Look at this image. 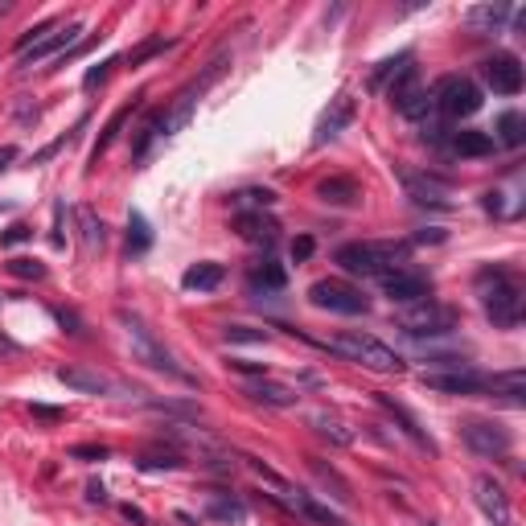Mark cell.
<instances>
[{
    "label": "cell",
    "instance_id": "2",
    "mask_svg": "<svg viewBox=\"0 0 526 526\" xmlns=\"http://www.w3.org/2000/svg\"><path fill=\"white\" fill-rule=\"evenodd\" d=\"M333 263L345 276H362V279H383L394 268L411 263V247L394 243V238H366V243H345L337 247Z\"/></svg>",
    "mask_w": 526,
    "mask_h": 526
},
{
    "label": "cell",
    "instance_id": "36",
    "mask_svg": "<svg viewBox=\"0 0 526 526\" xmlns=\"http://www.w3.org/2000/svg\"><path fill=\"white\" fill-rule=\"evenodd\" d=\"M54 29H58L54 21H41V25H33V29H25L21 37H16V54H25V49H33L41 37H46V33H54Z\"/></svg>",
    "mask_w": 526,
    "mask_h": 526
},
{
    "label": "cell",
    "instance_id": "21",
    "mask_svg": "<svg viewBox=\"0 0 526 526\" xmlns=\"http://www.w3.org/2000/svg\"><path fill=\"white\" fill-rule=\"evenodd\" d=\"M58 378H62L70 391H82V394H111V391H120L107 374L87 370V366H62V370H58Z\"/></svg>",
    "mask_w": 526,
    "mask_h": 526
},
{
    "label": "cell",
    "instance_id": "47",
    "mask_svg": "<svg viewBox=\"0 0 526 526\" xmlns=\"http://www.w3.org/2000/svg\"><path fill=\"white\" fill-rule=\"evenodd\" d=\"M424 526H440V522H424Z\"/></svg>",
    "mask_w": 526,
    "mask_h": 526
},
{
    "label": "cell",
    "instance_id": "37",
    "mask_svg": "<svg viewBox=\"0 0 526 526\" xmlns=\"http://www.w3.org/2000/svg\"><path fill=\"white\" fill-rule=\"evenodd\" d=\"M33 238V226H25V222H13V226L0 235V247H21V243H29Z\"/></svg>",
    "mask_w": 526,
    "mask_h": 526
},
{
    "label": "cell",
    "instance_id": "35",
    "mask_svg": "<svg viewBox=\"0 0 526 526\" xmlns=\"http://www.w3.org/2000/svg\"><path fill=\"white\" fill-rule=\"evenodd\" d=\"M8 271H13L16 279H46V263H37V259H8Z\"/></svg>",
    "mask_w": 526,
    "mask_h": 526
},
{
    "label": "cell",
    "instance_id": "38",
    "mask_svg": "<svg viewBox=\"0 0 526 526\" xmlns=\"http://www.w3.org/2000/svg\"><path fill=\"white\" fill-rule=\"evenodd\" d=\"M111 66H120V58H107V62H99L95 70H87V79H82V87H99V82L111 74Z\"/></svg>",
    "mask_w": 526,
    "mask_h": 526
},
{
    "label": "cell",
    "instance_id": "14",
    "mask_svg": "<svg viewBox=\"0 0 526 526\" xmlns=\"http://www.w3.org/2000/svg\"><path fill=\"white\" fill-rule=\"evenodd\" d=\"M481 79L489 82L493 95H518L526 74H522V62H518L514 54H493L481 62Z\"/></svg>",
    "mask_w": 526,
    "mask_h": 526
},
{
    "label": "cell",
    "instance_id": "9",
    "mask_svg": "<svg viewBox=\"0 0 526 526\" xmlns=\"http://www.w3.org/2000/svg\"><path fill=\"white\" fill-rule=\"evenodd\" d=\"M386 99H391L394 111L407 115V120H424V115L432 111V95H427V87L419 82V70L411 62L386 82Z\"/></svg>",
    "mask_w": 526,
    "mask_h": 526
},
{
    "label": "cell",
    "instance_id": "34",
    "mask_svg": "<svg viewBox=\"0 0 526 526\" xmlns=\"http://www.w3.org/2000/svg\"><path fill=\"white\" fill-rule=\"evenodd\" d=\"M79 222H82V235H87V251H95V247L107 243L103 218H95V210H79Z\"/></svg>",
    "mask_w": 526,
    "mask_h": 526
},
{
    "label": "cell",
    "instance_id": "4",
    "mask_svg": "<svg viewBox=\"0 0 526 526\" xmlns=\"http://www.w3.org/2000/svg\"><path fill=\"white\" fill-rule=\"evenodd\" d=\"M325 350L337 353V358H345V362H358L362 370H374V374H399L403 370L399 353H394L386 342H378L374 333H362V329L337 333L333 342H325Z\"/></svg>",
    "mask_w": 526,
    "mask_h": 526
},
{
    "label": "cell",
    "instance_id": "5",
    "mask_svg": "<svg viewBox=\"0 0 526 526\" xmlns=\"http://www.w3.org/2000/svg\"><path fill=\"white\" fill-rule=\"evenodd\" d=\"M120 325H123V333H128L132 358H136L140 366L156 370V374L181 378V383H194V374H189V370H181V366H177V358H173V353L164 350L161 342H156V337H153V329H148L144 321L136 317V312H120Z\"/></svg>",
    "mask_w": 526,
    "mask_h": 526
},
{
    "label": "cell",
    "instance_id": "11",
    "mask_svg": "<svg viewBox=\"0 0 526 526\" xmlns=\"http://www.w3.org/2000/svg\"><path fill=\"white\" fill-rule=\"evenodd\" d=\"M383 284V296L391 304H419L432 296V276L419 268H411V263H403V268H394L391 276L378 279Z\"/></svg>",
    "mask_w": 526,
    "mask_h": 526
},
{
    "label": "cell",
    "instance_id": "31",
    "mask_svg": "<svg viewBox=\"0 0 526 526\" xmlns=\"http://www.w3.org/2000/svg\"><path fill=\"white\" fill-rule=\"evenodd\" d=\"M510 16V5H477V8H468V25H481V29H498L501 21Z\"/></svg>",
    "mask_w": 526,
    "mask_h": 526
},
{
    "label": "cell",
    "instance_id": "25",
    "mask_svg": "<svg viewBox=\"0 0 526 526\" xmlns=\"http://www.w3.org/2000/svg\"><path fill=\"white\" fill-rule=\"evenodd\" d=\"M222 276H226V268L214 263V259H205V263H194V268L181 276V284H185L189 292H214V288L222 284Z\"/></svg>",
    "mask_w": 526,
    "mask_h": 526
},
{
    "label": "cell",
    "instance_id": "22",
    "mask_svg": "<svg viewBox=\"0 0 526 526\" xmlns=\"http://www.w3.org/2000/svg\"><path fill=\"white\" fill-rule=\"evenodd\" d=\"M235 226H238V235H243L247 243H259V247H271V243L279 238L276 218H268L263 210H247V214H238Z\"/></svg>",
    "mask_w": 526,
    "mask_h": 526
},
{
    "label": "cell",
    "instance_id": "45",
    "mask_svg": "<svg viewBox=\"0 0 526 526\" xmlns=\"http://www.w3.org/2000/svg\"><path fill=\"white\" fill-rule=\"evenodd\" d=\"M58 321H62V325H70V333H79V317H74V312H58Z\"/></svg>",
    "mask_w": 526,
    "mask_h": 526
},
{
    "label": "cell",
    "instance_id": "20",
    "mask_svg": "<svg viewBox=\"0 0 526 526\" xmlns=\"http://www.w3.org/2000/svg\"><path fill=\"white\" fill-rule=\"evenodd\" d=\"M493 148H498V140H493V132H452L448 136V153L460 156V161H481V156H489Z\"/></svg>",
    "mask_w": 526,
    "mask_h": 526
},
{
    "label": "cell",
    "instance_id": "23",
    "mask_svg": "<svg viewBox=\"0 0 526 526\" xmlns=\"http://www.w3.org/2000/svg\"><path fill=\"white\" fill-rule=\"evenodd\" d=\"M374 399H378V407H386V416H391V419H394V424H399V427H403V436H411V440H416V444H419V448L436 452L432 436H427V432H424V427H419V419H416V416H411V411H407V407H403V403H394V399H391V394H374Z\"/></svg>",
    "mask_w": 526,
    "mask_h": 526
},
{
    "label": "cell",
    "instance_id": "39",
    "mask_svg": "<svg viewBox=\"0 0 526 526\" xmlns=\"http://www.w3.org/2000/svg\"><path fill=\"white\" fill-rule=\"evenodd\" d=\"M226 342H263V329H247V325H226Z\"/></svg>",
    "mask_w": 526,
    "mask_h": 526
},
{
    "label": "cell",
    "instance_id": "28",
    "mask_svg": "<svg viewBox=\"0 0 526 526\" xmlns=\"http://www.w3.org/2000/svg\"><path fill=\"white\" fill-rule=\"evenodd\" d=\"M205 518H214V522H247V506L238 498H226V493H210V501H205Z\"/></svg>",
    "mask_w": 526,
    "mask_h": 526
},
{
    "label": "cell",
    "instance_id": "41",
    "mask_svg": "<svg viewBox=\"0 0 526 526\" xmlns=\"http://www.w3.org/2000/svg\"><path fill=\"white\" fill-rule=\"evenodd\" d=\"M312 255V238L309 235H300V238H292V259L296 263H304Z\"/></svg>",
    "mask_w": 526,
    "mask_h": 526
},
{
    "label": "cell",
    "instance_id": "18",
    "mask_svg": "<svg viewBox=\"0 0 526 526\" xmlns=\"http://www.w3.org/2000/svg\"><path fill=\"white\" fill-rule=\"evenodd\" d=\"M353 123V99L350 95H337L329 99L325 115L317 120V136H312V144H329V140H337L345 128Z\"/></svg>",
    "mask_w": 526,
    "mask_h": 526
},
{
    "label": "cell",
    "instance_id": "42",
    "mask_svg": "<svg viewBox=\"0 0 526 526\" xmlns=\"http://www.w3.org/2000/svg\"><path fill=\"white\" fill-rule=\"evenodd\" d=\"M74 457H79V460H103L107 448H95V444H79V448H74Z\"/></svg>",
    "mask_w": 526,
    "mask_h": 526
},
{
    "label": "cell",
    "instance_id": "33",
    "mask_svg": "<svg viewBox=\"0 0 526 526\" xmlns=\"http://www.w3.org/2000/svg\"><path fill=\"white\" fill-rule=\"evenodd\" d=\"M132 111H136V99H132V107H120V111H115V115H111V123H107V132H103V136H99L95 153H90V156H95V161H99V156H103V153H107V148H111V140H115V136H120L123 120H128V115H132Z\"/></svg>",
    "mask_w": 526,
    "mask_h": 526
},
{
    "label": "cell",
    "instance_id": "30",
    "mask_svg": "<svg viewBox=\"0 0 526 526\" xmlns=\"http://www.w3.org/2000/svg\"><path fill=\"white\" fill-rule=\"evenodd\" d=\"M498 132L501 136H493L498 144H506V148H518L526 140V115H518V111H506L498 120Z\"/></svg>",
    "mask_w": 526,
    "mask_h": 526
},
{
    "label": "cell",
    "instance_id": "1",
    "mask_svg": "<svg viewBox=\"0 0 526 526\" xmlns=\"http://www.w3.org/2000/svg\"><path fill=\"white\" fill-rule=\"evenodd\" d=\"M222 66H226V54H218V58H214V62L202 70V79L185 82V87L177 90V99H173V103H169V111H156V115H148V120L140 123L136 140H132V161H144V156L153 153V144H156V140H169V136H177V132L185 128L189 120H194V107H197V99H202L205 90H210L214 82L222 79Z\"/></svg>",
    "mask_w": 526,
    "mask_h": 526
},
{
    "label": "cell",
    "instance_id": "17",
    "mask_svg": "<svg viewBox=\"0 0 526 526\" xmlns=\"http://www.w3.org/2000/svg\"><path fill=\"white\" fill-rule=\"evenodd\" d=\"M79 37H82V25H79V21L62 25V29L46 33V37H41L33 49H25V54H21V66H37V62H46V58H54V54H62V49L79 46Z\"/></svg>",
    "mask_w": 526,
    "mask_h": 526
},
{
    "label": "cell",
    "instance_id": "26",
    "mask_svg": "<svg viewBox=\"0 0 526 526\" xmlns=\"http://www.w3.org/2000/svg\"><path fill=\"white\" fill-rule=\"evenodd\" d=\"M498 394V399L514 403V407H522V394H526V378L522 370H506V374H489V399Z\"/></svg>",
    "mask_w": 526,
    "mask_h": 526
},
{
    "label": "cell",
    "instance_id": "40",
    "mask_svg": "<svg viewBox=\"0 0 526 526\" xmlns=\"http://www.w3.org/2000/svg\"><path fill=\"white\" fill-rule=\"evenodd\" d=\"M312 424H317V432H325V436H333V440H350V432H342V424H337V419H329V416H317L312 419Z\"/></svg>",
    "mask_w": 526,
    "mask_h": 526
},
{
    "label": "cell",
    "instance_id": "44",
    "mask_svg": "<svg viewBox=\"0 0 526 526\" xmlns=\"http://www.w3.org/2000/svg\"><path fill=\"white\" fill-rule=\"evenodd\" d=\"M8 161H16V148H13V144L0 148V169H8Z\"/></svg>",
    "mask_w": 526,
    "mask_h": 526
},
{
    "label": "cell",
    "instance_id": "3",
    "mask_svg": "<svg viewBox=\"0 0 526 526\" xmlns=\"http://www.w3.org/2000/svg\"><path fill=\"white\" fill-rule=\"evenodd\" d=\"M477 296H481L485 317L498 329H514L522 321V288L506 268H485L477 271Z\"/></svg>",
    "mask_w": 526,
    "mask_h": 526
},
{
    "label": "cell",
    "instance_id": "29",
    "mask_svg": "<svg viewBox=\"0 0 526 526\" xmlns=\"http://www.w3.org/2000/svg\"><path fill=\"white\" fill-rule=\"evenodd\" d=\"M148 247H153V226H148V218L140 210L128 214V251L132 255H144Z\"/></svg>",
    "mask_w": 526,
    "mask_h": 526
},
{
    "label": "cell",
    "instance_id": "15",
    "mask_svg": "<svg viewBox=\"0 0 526 526\" xmlns=\"http://www.w3.org/2000/svg\"><path fill=\"white\" fill-rule=\"evenodd\" d=\"M276 498L284 501L288 510H296V514H304V518H309V522H317V526H345L337 510H329L325 501H317V498H312V493L292 489V485H288V481L279 485V493H276Z\"/></svg>",
    "mask_w": 526,
    "mask_h": 526
},
{
    "label": "cell",
    "instance_id": "24",
    "mask_svg": "<svg viewBox=\"0 0 526 526\" xmlns=\"http://www.w3.org/2000/svg\"><path fill=\"white\" fill-rule=\"evenodd\" d=\"M243 394H251L255 403H268V407H292V403H296V391H292V386H284V383H263V378L247 383Z\"/></svg>",
    "mask_w": 526,
    "mask_h": 526
},
{
    "label": "cell",
    "instance_id": "27",
    "mask_svg": "<svg viewBox=\"0 0 526 526\" xmlns=\"http://www.w3.org/2000/svg\"><path fill=\"white\" fill-rule=\"evenodd\" d=\"M317 197H321V202H329V205H350L353 197H362V189H358V181H353V177H329V181H321V185H317Z\"/></svg>",
    "mask_w": 526,
    "mask_h": 526
},
{
    "label": "cell",
    "instance_id": "7",
    "mask_svg": "<svg viewBox=\"0 0 526 526\" xmlns=\"http://www.w3.org/2000/svg\"><path fill=\"white\" fill-rule=\"evenodd\" d=\"M457 309H448V304H440V300H419V304H407V309L394 317V325L403 329L407 337H416V342H424V337H444V333H452L457 329Z\"/></svg>",
    "mask_w": 526,
    "mask_h": 526
},
{
    "label": "cell",
    "instance_id": "32",
    "mask_svg": "<svg viewBox=\"0 0 526 526\" xmlns=\"http://www.w3.org/2000/svg\"><path fill=\"white\" fill-rule=\"evenodd\" d=\"M230 202H235L243 214L247 210H271V205H276V194H271V189H243V194H235Z\"/></svg>",
    "mask_w": 526,
    "mask_h": 526
},
{
    "label": "cell",
    "instance_id": "6",
    "mask_svg": "<svg viewBox=\"0 0 526 526\" xmlns=\"http://www.w3.org/2000/svg\"><path fill=\"white\" fill-rule=\"evenodd\" d=\"M427 95H432V107L444 120H468V115H477L485 103L481 87H477L473 79H465V74H444Z\"/></svg>",
    "mask_w": 526,
    "mask_h": 526
},
{
    "label": "cell",
    "instance_id": "43",
    "mask_svg": "<svg viewBox=\"0 0 526 526\" xmlns=\"http://www.w3.org/2000/svg\"><path fill=\"white\" fill-rule=\"evenodd\" d=\"M33 416H41V419H62V411H58V407H46V403H33Z\"/></svg>",
    "mask_w": 526,
    "mask_h": 526
},
{
    "label": "cell",
    "instance_id": "13",
    "mask_svg": "<svg viewBox=\"0 0 526 526\" xmlns=\"http://www.w3.org/2000/svg\"><path fill=\"white\" fill-rule=\"evenodd\" d=\"M460 436H465V444L477 452V457H489V460H501L510 457V432L501 424H489V419H468V424H460Z\"/></svg>",
    "mask_w": 526,
    "mask_h": 526
},
{
    "label": "cell",
    "instance_id": "16",
    "mask_svg": "<svg viewBox=\"0 0 526 526\" xmlns=\"http://www.w3.org/2000/svg\"><path fill=\"white\" fill-rule=\"evenodd\" d=\"M473 498H477V506H481V514L489 518L493 526H510V498H506V489H501L493 477H477L473 481Z\"/></svg>",
    "mask_w": 526,
    "mask_h": 526
},
{
    "label": "cell",
    "instance_id": "48",
    "mask_svg": "<svg viewBox=\"0 0 526 526\" xmlns=\"http://www.w3.org/2000/svg\"><path fill=\"white\" fill-rule=\"evenodd\" d=\"M0 210H8V205H5V202H0Z\"/></svg>",
    "mask_w": 526,
    "mask_h": 526
},
{
    "label": "cell",
    "instance_id": "10",
    "mask_svg": "<svg viewBox=\"0 0 526 526\" xmlns=\"http://www.w3.org/2000/svg\"><path fill=\"white\" fill-rule=\"evenodd\" d=\"M399 181H403V194H407L416 205H432V210H448L452 205V185L440 177V173L399 169Z\"/></svg>",
    "mask_w": 526,
    "mask_h": 526
},
{
    "label": "cell",
    "instance_id": "46",
    "mask_svg": "<svg viewBox=\"0 0 526 526\" xmlns=\"http://www.w3.org/2000/svg\"><path fill=\"white\" fill-rule=\"evenodd\" d=\"M123 514H128L132 522H144V510H136V506H123Z\"/></svg>",
    "mask_w": 526,
    "mask_h": 526
},
{
    "label": "cell",
    "instance_id": "8",
    "mask_svg": "<svg viewBox=\"0 0 526 526\" xmlns=\"http://www.w3.org/2000/svg\"><path fill=\"white\" fill-rule=\"evenodd\" d=\"M309 304L312 309H325V312H337V317H362V312H370V296L362 292L358 284H350V279H317V284L309 288Z\"/></svg>",
    "mask_w": 526,
    "mask_h": 526
},
{
    "label": "cell",
    "instance_id": "12",
    "mask_svg": "<svg viewBox=\"0 0 526 526\" xmlns=\"http://www.w3.org/2000/svg\"><path fill=\"white\" fill-rule=\"evenodd\" d=\"M424 386L440 394H489V374L473 366L460 370H424Z\"/></svg>",
    "mask_w": 526,
    "mask_h": 526
},
{
    "label": "cell",
    "instance_id": "19",
    "mask_svg": "<svg viewBox=\"0 0 526 526\" xmlns=\"http://www.w3.org/2000/svg\"><path fill=\"white\" fill-rule=\"evenodd\" d=\"M284 284H288V271H284V263H276L271 255H263V259H255L251 263V271H247V288H251L255 296H268V292H284Z\"/></svg>",
    "mask_w": 526,
    "mask_h": 526
}]
</instances>
